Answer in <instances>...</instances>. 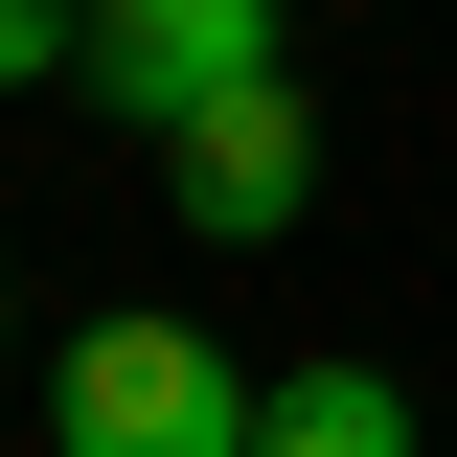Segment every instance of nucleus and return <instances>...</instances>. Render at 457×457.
Segmentation results:
<instances>
[{"instance_id":"obj_4","label":"nucleus","mask_w":457,"mask_h":457,"mask_svg":"<svg viewBox=\"0 0 457 457\" xmlns=\"http://www.w3.org/2000/svg\"><path fill=\"white\" fill-rule=\"evenodd\" d=\"M252 457H411V389L389 366H297V389L252 411Z\"/></svg>"},{"instance_id":"obj_3","label":"nucleus","mask_w":457,"mask_h":457,"mask_svg":"<svg viewBox=\"0 0 457 457\" xmlns=\"http://www.w3.org/2000/svg\"><path fill=\"white\" fill-rule=\"evenodd\" d=\"M161 183H183V228H228V252H275V228H297V183H320V114H297V69L206 92V114L161 137Z\"/></svg>"},{"instance_id":"obj_2","label":"nucleus","mask_w":457,"mask_h":457,"mask_svg":"<svg viewBox=\"0 0 457 457\" xmlns=\"http://www.w3.org/2000/svg\"><path fill=\"white\" fill-rule=\"evenodd\" d=\"M275 69V0H92V46H69V92H114L137 137H183L206 92H252Z\"/></svg>"},{"instance_id":"obj_1","label":"nucleus","mask_w":457,"mask_h":457,"mask_svg":"<svg viewBox=\"0 0 457 457\" xmlns=\"http://www.w3.org/2000/svg\"><path fill=\"white\" fill-rule=\"evenodd\" d=\"M252 411H275V389H252L206 320H92L69 389H46V435L69 457H252Z\"/></svg>"},{"instance_id":"obj_5","label":"nucleus","mask_w":457,"mask_h":457,"mask_svg":"<svg viewBox=\"0 0 457 457\" xmlns=\"http://www.w3.org/2000/svg\"><path fill=\"white\" fill-rule=\"evenodd\" d=\"M69 46H92V0H0V92H46Z\"/></svg>"}]
</instances>
